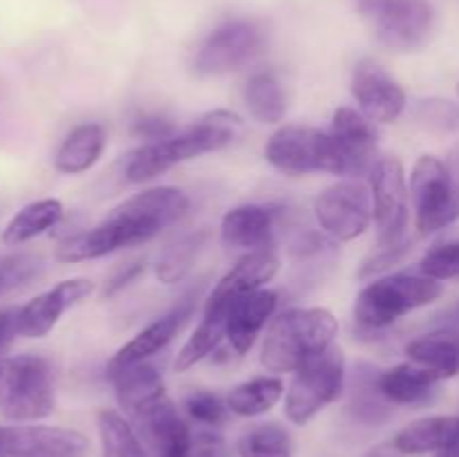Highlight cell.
Returning <instances> with one entry per match:
<instances>
[{"mask_svg": "<svg viewBox=\"0 0 459 457\" xmlns=\"http://www.w3.org/2000/svg\"><path fill=\"white\" fill-rule=\"evenodd\" d=\"M240 133L242 121L238 115L229 110L209 112L188 125L184 133L161 139V142L143 143L137 151L130 152L124 166V177L130 184L151 182L173 166L231 146Z\"/></svg>", "mask_w": 459, "mask_h": 457, "instance_id": "cell-1", "label": "cell"}, {"mask_svg": "<svg viewBox=\"0 0 459 457\" xmlns=\"http://www.w3.org/2000/svg\"><path fill=\"white\" fill-rule=\"evenodd\" d=\"M339 321L330 309L294 307L272 318L260 349V363L269 372H296L334 345Z\"/></svg>", "mask_w": 459, "mask_h": 457, "instance_id": "cell-2", "label": "cell"}, {"mask_svg": "<svg viewBox=\"0 0 459 457\" xmlns=\"http://www.w3.org/2000/svg\"><path fill=\"white\" fill-rule=\"evenodd\" d=\"M442 282L424 273H394L372 280L354 300V323L361 330H385L442 296Z\"/></svg>", "mask_w": 459, "mask_h": 457, "instance_id": "cell-3", "label": "cell"}, {"mask_svg": "<svg viewBox=\"0 0 459 457\" xmlns=\"http://www.w3.org/2000/svg\"><path fill=\"white\" fill-rule=\"evenodd\" d=\"M269 164L282 175H348V161L330 133L309 125H285L264 146Z\"/></svg>", "mask_w": 459, "mask_h": 457, "instance_id": "cell-4", "label": "cell"}, {"mask_svg": "<svg viewBox=\"0 0 459 457\" xmlns=\"http://www.w3.org/2000/svg\"><path fill=\"white\" fill-rule=\"evenodd\" d=\"M348 372H345L343 349L332 345L316 358L294 372L285 392V415L291 424L305 426L323 408L334 403L343 394Z\"/></svg>", "mask_w": 459, "mask_h": 457, "instance_id": "cell-5", "label": "cell"}, {"mask_svg": "<svg viewBox=\"0 0 459 457\" xmlns=\"http://www.w3.org/2000/svg\"><path fill=\"white\" fill-rule=\"evenodd\" d=\"M411 200L417 231L421 236L442 231L459 218V175L439 157H420L411 175Z\"/></svg>", "mask_w": 459, "mask_h": 457, "instance_id": "cell-6", "label": "cell"}, {"mask_svg": "<svg viewBox=\"0 0 459 457\" xmlns=\"http://www.w3.org/2000/svg\"><path fill=\"white\" fill-rule=\"evenodd\" d=\"M381 45L394 52H415L429 43L435 25L429 0H357Z\"/></svg>", "mask_w": 459, "mask_h": 457, "instance_id": "cell-7", "label": "cell"}, {"mask_svg": "<svg viewBox=\"0 0 459 457\" xmlns=\"http://www.w3.org/2000/svg\"><path fill=\"white\" fill-rule=\"evenodd\" d=\"M314 215L323 231L334 240H357L375 218L372 193L357 179L332 184L314 200Z\"/></svg>", "mask_w": 459, "mask_h": 457, "instance_id": "cell-8", "label": "cell"}, {"mask_svg": "<svg viewBox=\"0 0 459 457\" xmlns=\"http://www.w3.org/2000/svg\"><path fill=\"white\" fill-rule=\"evenodd\" d=\"M264 47V31L254 21H229L211 31L197 47L195 67L202 76H220L240 70Z\"/></svg>", "mask_w": 459, "mask_h": 457, "instance_id": "cell-9", "label": "cell"}, {"mask_svg": "<svg viewBox=\"0 0 459 457\" xmlns=\"http://www.w3.org/2000/svg\"><path fill=\"white\" fill-rule=\"evenodd\" d=\"M372 206H375L377 245L408 240V186L403 164L397 157H384L370 170Z\"/></svg>", "mask_w": 459, "mask_h": 457, "instance_id": "cell-10", "label": "cell"}, {"mask_svg": "<svg viewBox=\"0 0 459 457\" xmlns=\"http://www.w3.org/2000/svg\"><path fill=\"white\" fill-rule=\"evenodd\" d=\"M90 442L79 430L58 426H0V457H83Z\"/></svg>", "mask_w": 459, "mask_h": 457, "instance_id": "cell-11", "label": "cell"}, {"mask_svg": "<svg viewBox=\"0 0 459 457\" xmlns=\"http://www.w3.org/2000/svg\"><path fill=\"white\" fill-rule=\"evenodd\" d=\"M188 211V197L182 191L170 186L148 188L121 202L108 218L133 227L143 240H152L160 231L182 218Z\"/></svg>", "mask_w": 459, "mask_h": 457, "instance_id": "cell-12", "label": "cell"}, {"mask_svg": "<svg viewBox=\"0 0 459 457\" xmlns=\"http://www.w3.org/2000/svg\"><path fill=\"white\" fill-rule=\"evenodd\" d=\"M54 401L56 399H54V379L49 363L34 354H22L16 385L0 408L3 417L18 421V424L45 419L48 415H52Z\"/></svg>", "mask_w": 459, "mask_h": 457, "instance_id": "cell-13", "label": "cell"}, {"mask_svg": "<svg viewBox=\"0 0 459 457\" xmlns=\"http://www.w3.org/2000/svg\"><path fill=\"white\" fill-rule=\"evenodd\" d=\"M133 419L148 457H191L195 433L169 397L160 399Z\"/></svg>", "mask_w": 459, "mask_h": 457, "instance_id": "cell-14", "label": "cell"}, {"mask_svg": "<svg viewBox=\"0 0 459 457\" xmlns=\"http://www.w3.org/2000/svg\"><path fill=\"white\" fill-rule=\"evenodd\" d=\"M94 291V282L88 278H70L54 285L52 289L34 296L27 305L16 309V332L25 339H43L56 327L63 314L74 305L83 303Z\"/></svg>", "mask_w": 459, "mask_h": 457, "instance_id": "cell-15", "label": "cell"}, {"mask_svg": "<svg viewBox=\"0 0 459 457\" xmlns=\"http://www.w3.org/2000/svg\"><path fill=\"white\" fill-rule=\"evenodd\" d=\"M278 269H281V258L272 246L245 254L213 287L206 298L204 312H227L229 305L236 303L238 298L260 291L269 280H273Z\"/></svg>", "mask_w": 459, "mask_h": 457, "instance_id": "cell-16", "label": "cell"}, {"mask_svg": "<svg viewBox=\"0 0 459 457\" xmlns=\"http://www.w3.org/2000/svg\"><path fill=\"white\" fill-rule=\"evenodd\" d=\"M352 94L363 115L377 124H393L406 108V92L381 65L361 61L352 72Z\"/></svg>", "mask_w": 459, "mask_h": 457, "instance_id": "cell-17", "label": "cell"}, {"mask_svg": "<svg viewBox=\"0 0 459 457\" xmlns=\"http://www.w3.org/2000/svg\"><path fill=\"white\" fill-rule=\"evenodd\" d=\"M193 309H195V296H186V298L179 300L173 309H169V312L161 314L160 318H155L151 325L143 327L134 339H130L128 343L108 361V376H115L117 372H121L124 367L148 361V358L155 357L157 352H161V349L178 336V332L182 330L184 323L193 316Z\"/></svg>", "mask_w": 459, "mask_h": 457, "instance_id": "cell-18", "label": "cell"}, {"mask_svg": "<svg viewBox=\"0 0 459 457\" xmlns=\"http://www.w3.org/2000/svg\"><path fill=\"white\" fill-rule=\"evenodd\" d=\"M134 245H143V237L128 224L117 222V220L106 215L103 222H99L97 227L63 237L54 255H56L58 263L74 264L85 263V260L103 258V255L115 254V251L124 249V246Z\"/></svg>", "mask_w": 459, "mask_h": 457, "instance_id": "cell-19", "label": "cell"}, {"mask_svg": "<svg viewBox=\"0 0 459 457\" xmlns=\"http://www.w3.org/2000/svg\"><path fill=\"white\" fill-rule=\"evenodd\" d=\"M281 211L273 206L245 204L229 211L220 224V237L229 249L251 251L269 249L276 233Z\"/></svg>", "mask_w": 459, "mask_h": 457, "instance_id": "cell-20", "label": "cell"}, {"mask_svg": "<svg viewBox=\"0 0 459 457\" xmlns=\"http://www.w3.org/2000/svg\"><path fill=\"white\" fill-rule=\"evenodd\" d=\"M278 307V294L272 289H260L249 296H242L227 309V341L238 357L254 348L255 339L273 318Z\"/></svg>", "mask_w": 459, "mask_h": 457, "instance_id": "cell-21", "label": "cell"}, {"mask_svg": "<svg viewBox=\"0 0 459 457\" xmlns=\"http://www.w3.org/2000/svg\"><path fill=\"white\" fill-rule=\"evenodd\" d=\"M330 134L348 161V175L372 170L377 164V130L363 112H357L354 108H339L332 116Z\"/></svg>", "mask_w": 459, "mask_h": 457, "instance_id": "cell-22", "label": "cell"}, {"mask_svg": "<svg viewBox=\"0 0 459 457\" xmlns=\"http://www.w3.org/2000/svg\"><path fill=\"white\" fill-rule=\"evenodd\" d=\"M459 442V417L457 415H433L421 417L403 426L393 444L399 455H426L439 453Z\"/></svg>", "mask_w": 459, "mask_h": 457, "instance_id": "cell-23", "label": "cell"}, {"mask_svg": "<svg viewBox=\"0 0 459 457\" xmlns=\"http://www.w3.org/2000/svg\"><path fill=\"white\" fill-rule=\"evenodd\" d=\"M110 381L115 385L117 401L130 417H137L139 412L166 397L161 372L148 361L124 367L115 376H110Z\"/></svg>", "mask_w": 459, "mask_h": 457, "instance_id": "cell-24", "label": "cell"}, {"mask_svg": "<svg viewBox=\"0 0 459 457\" xmlns=\"http://www.w3.org/2000/svg\"><path fill=\"white\" fill-rule=\"evenodd\" d=\"M439 376L417 363H402L381 370L379 388L393 406H424L437 394Z\"/></svg>", "mask_w": 459, "mask_h": 457, "instance_id": "cell-25", "label": "cell"}, {"mask_svg": "<svg viewBox=\"0 0 459 457\" xmlns=\"http://www.w3.org/2000/svg\"><path fill=\"white\" fill-rule=\"evenodd\" d=\"M406 354L439 379H451L459 375V330L448 327L417 336L406 345Z\"/></svg>", "mask_w": 459, "mask_h": 457, "instance_id": "cell-26", "label": "cell"}, {"mask_svg": "<svg viewBox=\"0 0 459 457\" xmlns=\"http://www.w3.org/2000/svg\"><path fill=\"white\" fill-rule=\"evenodd\" d=\"M106 148L101 124H81L63 139L54 157V168L63 175H81L92 168Z\"/></svg>", "mask_w": 459, "mask_h": 457, "instance_id": "cell-27", "label": "cell"}, {"mask_svg": "<svg viewBox=\"0 0 459 457\" xmlns=\"http://www.w3.org/2000/svg\"><path fill=\"white\" fill-rule=\"evenodd\" d=\"M381 370L370 363H359L350 379L348 410L361 424H381L393 415V403L384 397L379 388Z\"/></svg>", "mask_w": 459, "mask_h": 457, "instance_id": "cell-28", "label": "cell"}, {"mask_svg": "<svg viewBox=\"0 0 459 457\" xmlns=\"http://www.w3.org/2000/svg\"><path fill=\"white\" fill-rule=\"evenodd\" d=\"M63 218V204L54 197L36 200L31 204L22 206L16 215L7 222L3 231V242L9 246L25 245L34 237L43 236L49 228L56 227Z\"/></svg>", "mask_w": 459, "mask_h": 457, "instance_id": "cell-29", "label": "cell"}, {"mask_svg": "<svg viewBox=\"0 0 459 457\" xmlns=\"http://www.w3.org/2000/svg\"><path fill=\"white\" fill-rule=\"evenodd\" d=\"M285 394V384L278 376H254L238 384L227 394V406L238 417H258L272 410Z\"/></svg>", "mask_w": 459, "mask_h": 457, "instance_id": "cell-30", "label": "cell"}, {"mask_svg": "<svg viewBox=\"0 0 459 457\" xmlns=\"http://www.w3.org/2000/svg\"><path fill=\"white\" fill-rule=\"evenodd\" d=\"M245 103L263 124H278L287 112V94L272 72H258L245 85Z\"/></svg>", "mask_w": 459, "mask_h": 457, "instance_id": "cell-31", "label": "cell"}, {"mask_svg": "<svg viewBox=\"0 0 459 457\" xmlns=\"http://www.w3.org/2000/svg\"><path fill=\"white\" fill-rule=\"evenodd\" d=\"M97 430L101 439V457H148L134 426L117 410H99Z\"/></svg>", "mask_w": 459, "mask_h": 457, "instance_id": "cell-32", "label": "cell"}, {"mask_svg": "<svg viewBox=\"0 0 459 457\" xmlns=\"http://www.w3.org/2000/svg\"><path fill=\"white\" fill-rule=\"evenodd\" d=\"M206 240H209V231L200 228V231L186 233V236L178 237L173 245L166 246L161 251V255L157 258L155 273L164 285H173L179 282L182 278H186V273L191 272L193 263L200 255V251L204 249Z\"/></svg>", "mask_w": 459, "mask_h": 457, "instance_id": "cell-33", "label": "cell"}, {"mask_svg": "<svg viewBox=\"0 0 459 457\" xmlns=\"http://www.w3.org/2000/svg\"><path fill=\"white\" fill-rule=\"evenodd\" d=\"M224 323H227V312H204V318L200 321V325L195 327V332L188 336V341L178 352L175 372L191 370L202 358L209 357L220 345L222 336H227Z\"/></svg>", "mask_w": 459, "mask_h": 457, "instance_id": "cell-34", "label": "cell"}, {"mask_svg": "<svg viewBox=\"0 0 459 457\" xmlns=\"http://www.w3.org/2000/svg\"><path fill=\"white\" fill-rule=\"evenodd\" d=\"M238 455L240 457H294V442L285 426L269 421V424L251 426L238 439Z\"/></svg>", "mask_w": 459, "mask_h": 457, "instance_id": "cell-35", "label": "cell"}, {"mask_svg": "<svg viewBox=\"0 0 459 457\" xmlns=\"http://www.w3.org/2000/svg\"><path fill=\"white\" fill-rule=\"evenodd\" d=\"M184 410L197 424L206 426V428H218L227 421L229 406L209 390H193L184 397Z\"/></svg>", "mask_w": 459, "mask_h": 457, "instance_id": "cell-36", "label": "cell"}, {"mask_svg": "<svg viewBox=\"0 0 459 457\" xmlns=\"http://www.w3.org/2000/svg\"><path fill=\"white\" fill-rule=\"evenodd\" d=\"M420 272L433 280H453L459 278V240L439 242L424 254Z\"/></svg>", "mask_w": 459, "mask_h": 457, "instance_id": "cell-37", "label": "cell"}, {"mask_svg": "<svg viewBox=\"0 0 459 457\" xmlns=\"http://www.w3.org/2000/svg\"><path fill=\"white\" fill-rule=\"evenodd\" d=\"M40 269H43V263L31 254H16L0 258V296L34 280Z\"/></svg>", "mask_w": 459, "mask_h": 457, "instance_id": "cell-38", "label": "cell"}, {"mask_svg": "<svg viewBox=\"0 0 459 457\" xmlns=\"http://www.w3.org/2000/svg\"><path fill=\"white\" fill-rule=\"evenodd\" d=\"M408 251H411V240H403V242H397V245H385V246L377 245V249L372 251L370 258L363 263L361 273H359V276L370 278L375 276V273L385 272V269H390L393 264L402 263L403 255H406Z\"/></svg>", "mask_w": 459, "mask_h": 457, "instance_id": "cell-39", "label": "cell"}, {"mask_svg": "<svg viewBox=\"0 0 459 457\" xmlns=\"http://www.w3.org/2000/svg\"><path fill=\"white\" fill-rule=\"evenodd\" d=\"M133 134L139 139H146V143H151L173 137L175 128L164 116H139L133 124Z\"/></svg>", "mask_w": 459, "mask_h": 457, "instance_id": "cell-40", "label": "cell"}, {"mask_svg": "<svg viewBox=\"0 0 459 457\" xmlns=\"http://www.w3.org/2000/svg\"><path fill=\"white\" fill-rule=\"evenodd\" d=\"M143 272H146V263H143V260H134V263L124 264V267H121L119 272H117L115 276L106 282V287H103V296H108V298H110V296L119 294V291L126 289L130 282L137 280Z\"/></svg>", "mask_w": 459, "mask_h": 457, "instance_id": "cell-41", "label": "cell"}, {"mask_svg": "<svg viewBox=\"0 0 459 457\" xmlns=\"http://www.w3.org/2000/svg\"><path fill=\"white\" fill-rule=\"evenodd\" d=\"M448 112H453V108L448 106V101H424V106L420 108V119L426 121L429 125H442L448 128Z\"/></svg>", "mask_w": 459, "mask_h": 457, "instance_id": "cell-42", "label": "cell"}, {"mask_svg": "<svg viewBox=\"0 0 459 457\" xmlns=\"http://www.w3.org/2000/svg\"><path fill=\"white\" fill-rule=\"evenodd\" d=\"M16 309L0 312V349L7 348L9 341L16 336Z\"/></svg>", "mask_w": 459, "mask_h": 457, "instance_id": "cell-43", "label": "cell"}, {"mask_svg": "<svg viewBox=\"0 0 459 457\" xmlns=\"http://www.w3.org/2000/svg\"><path fill=\"white\" fill-rule=\"evenodd\" d=\"M366 457H399V453L394 451L393 444H388V446H377V448H372V451L368 453Z\"/></svg>", "mask_w": 459, "mask_h": 457, "instance_id": "cell-44", "label": "cell"}, {"mask_svg": "<svg viewBox=\"0 0 459 457\" xmlns=\"http://www.w3.org/2000/svg\"><path fill=\"white\" fill-rule=\"evenodd\" d=\"M435 457H459V442L453 444V446L444 448V451L435 453Z\"/></svg>", "mask_w": 459, "mask_h": 457, "instance_id": "cell-45", "label": "cell"}, {"mask_svg": "<svg viewBox=\"0 0 459 457\" xmlns=\"http://www.w3.org/2000/svg\"><path fill=\"white\" fill-rule=\"evenodd\" d=\"M0 97H3V83H0Z\"/></svg>", "mask_w": 459, "mask_h": 457, "instance_id": "cell-46", "label": "cell"}, {"mask_svg": "<svg viewBox=\"0 0 459 457\" xmlns=\"http://www.w3.org/2000/svg\"><path fill=\"white\" fill-rule=\"evenodd\" d=\"M457 316H459V307H457Z\"/></svg>", "mask_w": 459, "mask_h": 457, "instance_id": "cell-47", "label": "cell"}, {"mask_svg": "<svg viewBox=\"0 0 459 457\" xmlns=\"http://www.w3.org/2000/svg\"><path fill=\"white\" fill-rule=\"evenodd\" d=\"M457 94H459V85H457Z\"/></svg>", "mask_w": 459, "mask_h": 457, "instance_id": "cell-48", "label": "cell"}]
</instances>
